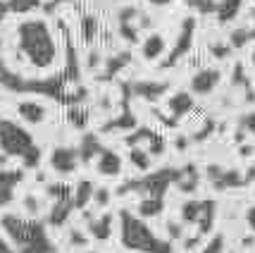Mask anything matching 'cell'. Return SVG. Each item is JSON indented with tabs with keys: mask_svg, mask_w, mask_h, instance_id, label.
Masks as SVG:
<instances>
[{
	"mask_svg": "<svg viewBox=\"0 0 255 253\" xmlns=\"http://www.w3.org/2000/svg\"><path fill=\"white\" fill-rule=\"evenodd\" d=\"M17 41L22 55L36 69H48L57 57V43L43 19H24L17 26Z\"/></svg>",
	"mask_w": 255,
	"mask_h": 253,
	"instance_id": "cell-1",
	"label": "cell"
},
{
	"mask_svg": "<svg viewBox=\"0 0 255 253\" xmlns=\"http://www.w3.org/2000/svg\"><path fill=\"white\" fill-rule=\"evenodd\" d=\"M0 227L5 230L7 239L17 246V253H57L55 244L48 239L45 225L38 220H24L19 215H2Z\"/></svg>",
	"mask_w": 255,
	"mask_h": 253,
	"instance_id": "cell-2",
	"label": "cell"
},
{
	"mask_svg": "<svg viewBox=\"0 0 255 253\" xmlns=\"http://www.w3.org/2000/svg\"><path fill=\"white\" fill-rule=\"evenodd\" d=\"M120 239L124 249L136 253H174L172 242L155 237V232L145 225L143 218L131 215L129 210H120Z\"/></svg>",
	"mask_w": 255,
	"mask_h": 253,
	"instance_id": "cell-3",
	"label": "cell"
},
{
	"mask_svg": "<svg viewBox=\"0 0 255 253\" xmlns=\"http://www.w3.org/2000/svg\"><path fill=\"white\" fill-rule=\"evenodd\" d=\"M181 177V167H162L155 172H145L143 177L127 179L124 184L117 187V196L127 194H143V196H165L167 189L177 184Z\"/></svg>",
	"mask_w": 255,
	"mask_h": 253,
	"instance_id": "cell-4",
	"label": "cell"
},
{
	"mask_svg": "<svg viewBox=\"0 0 255 253\" xmlns=\"http://www.w3.org/2000/svg\"><path fill=\"white\" fill-rule=\"evenodd\" d=\"M33 136L22 124L12 120H0V151L7 158H24L33 148Z\"/></svg>",
	"mask_w": 255,
	"mask_h": 253,
	"instance_id": "cell-5",
	"label": "cell"
},
{
	"mask_svg": "<svg viewBox=\"0 0 255 253\" xmlns=\"http://www.w3.org/2000/svg\"><path fill=\"white\" fill-rule=\"evenodd\" d=\"M193 33H196V19H193V17H186V19L181 22V29H179V36H177V41H174V48L169 50L167 60L160 65L162 69L174 67L184 55H189L191 45H193Z\"/></svg>",
	"mask_w": 255,
	"mask_h": 253,
	"instance_id": "cell-6",
	"label": "cell"
},
{
	"mask_svg": "<svg viewBox=\"0 0 255 253\" xmlns=\"http://www.w3.org/2000/svg\"><path fill=\"white\" fill-rule=\"evenodd\" d=\"M205 177L210 179L215 191H229V189L246 187L244 175L239 170H222L220 165H208L205 167Z\"/></svg>",
	"mask_w": 255,
	"mask_h": 253,
	"instance_id": "cell-7",
	"label": "cell"
},
{
	"mask_svg": "<svg viewBox=\"0 0 255 253\" xmlns=\"http://www.w3.org/2000/svg\"><path fill=\"white\" fill-rule=\"evenodd\" d=\"M222 81V72L220 69H215V67H203L198 69L193 77H191V93H196V96H208L212 93L217 84Z\"/></svg>",
	"mask_w": 255,
	"mask_h": 253,
	"instance_id": "cell-8",
	"label": "cell"
},
{
	"mask_svg": "<svg viewBox=\"0 0 255 253\" xmlns=\"http://www.w3.org/2000/svg\"><path fill=\"white\" fill-rule=\"evenodd\" d=\"M79 165V153L77 148L72 146H57L55 151L50 153V167L55 170L57 175H72Z\"/></svg>",
	"mask_w": 255,
	"mask_h": 253,
	"instance_id": "cell-9",
	"label": "cell"
},
{
	"mask_svg": "<svg viewBox=\"0 0 255 253\" xmlns=\"http://www.w3.org/2000/svg\"><path fill=\"white\" fill-rule=\"evenodd\" d=\"M24 182V170H0V208L10 206L14 198V189Z\"/></svg>",
	"mask_w": 255,
	"mask_h": 253,
	"instance_id": "cell-10",
	"label": "cell"
},
{
	"mask_svg": "<svg viewBox=\"0 0 255 253\" xmlns=\"http://www.w3.org/2000/svg\"><path fill=\"white\" fill-rule=\"evenodd\" d=\"M133 98H143L148 103H155L169 91L167 81H131Z\"/></svg>",
	"mask_w": 255,
	"mask_h": 253,
	"instance_id": "cell-11",
	"label": "cell"
},
{
	"mask_svg": "<svg viewBox=\"0 0 255 253\" xmlns=\"http://www.w3.org/2000/svg\"><path fill=\"white\" fill-rule=\"evenodd\" d=\"M193 96L186 93V91H177V93H172L169 98H167V108H169V115L174 117V120H181V117H186L191 110H193Z\"/></svg>",
	"mask_w": 255,
	"mask_h": 253,
	"instance_id": "cell-12",
	"label": "cell"
},
{
	"mask_svg": "<svg viewBox=\"0 0 255 253\" xmlns=\"http://www.w3.org/2000/svg\"><path fill=\"white\" fill-rule=\"evenodd\" d=\"M96 167L103 177H117L122 172V158L110 151V148H103L98 153V160H96Z\"/></svg>",
	"mask_w": 255,
	"mask_h": 253,
	"instance_id": "cell-13",
	"label": "cell"
},
{
	"mask_svg": "<svg viewBox=\"0 0 255 253\" xmlns=\"http://www.w3.org/2000/svg\"><path fill=\"white\" fill-rule=\"evenodd\" d=\"M72 210H74V198H62V201H55L53 203V208L48 213V225L50 227H62L67 220H69V215H72Z\"/></svg>",
	"mask_w": 255,
	"mask_h": 253,
	"instance_id": "cell-14",
	"label": "cell"
},
{
	"mask_svg": "<svg viewBox=\"0 0 255 253\" xmlns=\"http://www.w3.org/2000/svg\"><path fill=\"white\" fill-rule=\"evenodd\" d=\"M215 218H217V203L212 198H205L200 201V215H198V234H210L212 227H215Z\"/></svg>",
	"mask_w": 255,
	"mask_h": 253,
	"instance_id": "cell-15",
	"label": "cell"
},
{
	"mask_svg": "<svg viewBox=\"0 0 255 253\" xmlns=\"http://www.w3.org/2000/svg\"><path fill=\"white\" fill-rule=\"evenodd\" d=\"M138 124H136V117H133L131 110H122V115H117L115 120L105 122L103 127H100V132L103 134H112V132H131V129H136Z\"/></svg>",
	"mask_w": 255,
	"mask_h": 253,
	"instance_id": "cell-16",
	"label": "cell"
},
{
	"mask_svg": "<svg viewBox=\"0 0 255 253\" xmlns=\"http://www.w3.org/2000/svg\"><path fill=\"white\" fill-rule=\"evenodd\" d=\"M198 184H200L198 167L193 165V163L181 167V177H179V182H177L179 191H181V194H196V191H198Z\"/></svg>",
	"mask_w": 255,
	"mask_h": 253,
	"instance_id": "cell-17",
	"label": "cell"
},
{
	"mask_svg": "<svg viewBox=\"0 0 255 253\" xmlns=\"http://www.w3.org/2000/svg\"><path fill=\"white\" fill-rule=\"evenodd\" d=\"M100 151H103V143H100L98 136L96 134H84V139H81V143H79V148H77L79 160L81 163H91V160L98 158Z\"/></svg>",
	"mask_w": 255,
	"mask_h": 253,
	"instance_id": "cell-18",
	"label": "cell"
},
{
	"mask_svg": "<svg viewBox=\"0 0 255 253\" xmlns=\"http://www.w3.org/2000/svg\"><path fill=\"white\" fill-rule=\"evenodd\" d=\"M131 62V53L129 50H124V53H117V55L108 57V62H105V72L100 74V81H112V79L117 77L120 72H122L124 67Z\"/></svg>",
	"mask_w": 255,
	"mask_h": 253,
	"instance_id": "cell-19",
	"label": "cell"
},
{
	"mask_svg": "<svg viewBox=\"0 0 255 253\" xmlns=\"http://www.w3.org/2000/svg\"><path fill=\"white\" fill-rule=\"evenodd\" d=\"M17 112H19V117L26 124H41L45 120V108L41 103H36V100H22L17 105Z\"/></svg>",
	"mask_w": 255,
	"mask_h": 253,
	"instance_id": "cell-20",
	"label": "cell"
},
{
	"mask_svg": "<svg viewBox=\"0 0 255 253\" xmlns=\"http://www.w3.org/2000/svg\"><path fill=\"white\" fill-rule=\"evenodd\" d=\"M89 232H91V237H93V239H98V242L110 239V234H112V215L110 213H103L100 218L89 220Z\"/></svg>",
	"mask_w": 255,
	"mask_h": 253,
	"instance_id": "cell-21",
	"label": "cell"
},
{
	"mask_svg": "<svg viewBox=\"0 0 255 253\" xmlns=\"http://www.w3.org/2000/svg\"><path fill=\"white\" fill-rule=\"evenodd\" d=\"M165 210V196H143V201L138 203V218H157Z\"/></svg>",
	"mask_w": 255,
	"mask_h": 253,
	"instance_id": "cell-22",
	"label": "cell"
},
{
	"mask_svg": "<svg viewBox=\"0 0 255 253\" xmlns=\"http://www.w3.org/2000/svg\"><path fill=\"white\" fill-rule=\"evenodd\" d=\"M241 7H244V0H220L217 2V22L220 24H227L232 22V19H236V14L241 12Z\"/></svg>",
	"mask_w": 255,
	"mask_h": 253,
	"instance_id": "cell-23",
	"label": "cell"
},
{
	"mask_svg": "<svg viewBox=\"0 0 255 253\" xmlns=\"http://www.w3.org/2000/svg\"><path fill=\"white\" fill-rule=\"evenodd\" d=\"M141 53H143L145 60H157L165 53V38L160 33H150L143 41V45H141Z\"/></svg>",
	"mask_w": 255,
	"mask_h": 253,
	"instance_id": "cell-24",
	"label": "cell"
},
{
	"mask_svg": "<svg viewBox=\"0 0 255 253\" xmlns=\"http://www.w3.org/2000/svg\"><path fill=\"white\" fill-rule=\"evenodd\" d=\"M93 191H96V187H93V182H89V179H81L77 187H74V194H72V198H74V208H86L89 206V201H93Z\"/></svg>",
	"mask_w": 255,
	"mask_h": 253,
	"instance_id": "cell-25",
	"label": "cell"
},
{
	"mask_svg": "<svg viewBox=\"0 0 255 253\" xmlns=\"http://www.w3.org/2000/svg\"><path fill=\"white\" fill-rule=\"evenodd\" d=\"M150 158H153V155L148 153L145 148H141V146H131V151H129V163H131L136 170H141V172H148V170H150Z\"/></svg>",
	"mask_w": 255,
	"mask_h": 253,
	"instance_id": "cell-26",
	"label": "cell"
},
{
	"mask_svg": "<svg viewBox=\"0 0 255 253\" xmlns=\"http://www.w3.org/2000/svg\"><path fill=\"white\" fill-rule=\"evenodd\" d=\"M153 134H155V129H150V127H136V129H131V132H127L124 143H127L129 148H131V146H141V143L150 141Z\"/></svg>",
	"mask_w": 255,
	"mask_h": 253,
	"instance_id": "cell-27",
	"label": "cell"
},
{
	"mask_svg": "<svg viewBox=\"0 0 255 253\" xmlns=\"http://www.w3.org/2000/svg\"><path fill=\"white\" fill-rule=\"evenodd\" d=\"M67 122L74 129H86L89 124V112L84 110L81 105H67Z\"/></svg>",
	"mask_w": 255,
	"mask_h": 253,
	"instance_id": "cell-28",
	"label": "cell"
},
{
	"mask_svg": "<svg viewBox=\"0 0 255 253\" xmlns=\"http://www.w3.org/2000/svg\"><path fill=\"white\" fill-rule=\"evenodd\" d=\"M38 7H41V0H7V10L14 14H29Z\"/></svg>",
	"mask_w": 255,
	"mask_h": 253,
	"instance_id": "cell-29",
	"label": "cell"
},
{
	"mask_svg": "<svg viewBox=\"0 0 255 253\" xmlns=\"http://www.w3.org/2000/svg\"><path fill=\"white\" fill-rule=\"evenodd\" d=\"M179 213H181L184 225H196V222H198V215H200V201H186Z\"/></svg>",
	"mask_w": 255,
	"mask_h": 253,
	"instance_id": "cell-30",
	"label": "cell"
},
{
	"mask_svg": "<svg viewBox=\"0 0 255 253\" xmlns=\"http://www.w3.org/2000/svg\"><path fill=\"white\" fill-rule=\"evenodd\" d=\"M96 36H98V19L96 17H84L81 19V38L86 43H91Z\"/></svg>",
	"mask_w": 255,
	"mask_h": 253,
	"instance_id": "cell-31",
	"label": "cell"
},
{
	"mask_svg": "<svg viewBox=\"0 0 255 253\" xmlns=\"http://www.w3.org/2000/svg\"><path fill=\"white\" fill-rule=\"evenodd\" d=\"M45 194L53 198V201H62V198H72L74 189L69 187V184H48Z\"/></svg>",
	"mask_w": 255,
	"mask_h": 253,
	"instance_id": "cell-32",
	"label": "cell"
},
{
	"mask_svg": "<svg viewBox=\"0 0 255 253\" xmlns=\"http://www.w3.org/2000/svg\"><path fill=\"white\" fill-rule=\"evenodd\" d=\"M215 129H217V124H215V120L212 117H205V122H203V127L200 129H196L193 132V136H191V141H205V139H210L212 134H215Z\"/></svg>",
	"mask_w": 255,
	"mask_h": 253,
	"instance_id": "cell-33",
	"label": "cell"
},
{
	"mask_svg": "<svg viewBox=\"0 0 255 253\" xmlns=\"http://www.w3.org/2000/svg\"><path fill=\"white\" fill-rule=\"evenodd\" d=\"M248 41H251V31H248V29H234L232 36H229V45H232V50H239V48L248 45Z\"/></svg>",
	"mask_w": 255,
	"mask_h": 253,
	"instance_id": "cell-34",
	"label": "cell"
},
{
	"mask_svg": "<svg viewBox=\"0 0 255 253\" xmlns=\"http://www.w3.org/2000/svg\"><path fill=\"white\" fill-rule=\"evenodd\" d=\"M165 146H167L165 136L155 132V134H153V139H150V141L145 143V151H148V153L153 155V158H157V155H162V153H165Z\"/></svg>",
	"mask_w": 255,
	"mask_h": 253,
	"instance_id": "cell-35",
	"label": "cell"
},
{
	"mask_svg": "<svg viewBox=\"0 0 255 253\" xmlns=\"http://www.w3.org/2000/svg\"><path fill=\"white\" fill-rule=\"evenodd\" d=\"M189 7H193L200 14H215L217 12V0H186Z\"/></svg>",
	"mask_w": 255,
	"mask_h": 253,
	"instance_id": "cell-36",
	"label": "cell"
},
{
	"mask_svg": "<svg viewBox=\"0 0 255 253\" xmlns=\"http://www.w3.org/2000/svg\"><path fill=\"white\" fill-rule=\"evenodd\" d=\"M232 86H244L246 91H251V84H248V77H246V69L241 62L234 65V74H232Z\"/></svg>",
	"mask_w": 255,
	"mask_h": 253,
	"instance_id": "cell-37",
	"label": "cell"
},
{
	"mask_svg": "<svg viewBox=\"0 0 255 253\" xmlns=\"http://www.w3.org/2000/svg\"><path fill=\"white\" fill-rule=\"evenodd\" d=\"M120 36L129 43H136L138 41V29L133 26V22H120Z\"/></svg>",
	"mask_w": 255,
	"mask_h": 253,
	"instance_id": "cell-38",
	"label": "cell"
},
{
	"mask_svg": "<svg viewBox=\"0 0 255 253\" xmlns=\"http://www.w3.org/2000/svg\"><path fill=\"white\" fill-rule=\"evenodd\" d=\"M224 246H227V242H224V234H215L210 242L205 244V249L200 253H224Z\"/></svg>",
	"mask_w": 255,
	"mask_h": 253,
	"instance_id": "cell-39",
	"label": "cell"
},
{
	"mask_svg": "<svg viewBox=\"0 0 255 253\" xmlns=\"http://www.w3.org/2000/svg\"><path fill=\"white\" fill-rule=\"evenodd\" d=\"M210 55L217 57V60H227V57L232 55V45L227 43H210Z\"/></svg>",
	"mask_w": 255,
	"mask_h": 253,
	"instance_id": "cell-40",
	"label": "cell"
},
{
	"mask_svg": "<svg viewBox=\"0 0 255 253\" xmlns=\"http://www.w3.org/2000/svg\"><path fill=\"white\" fill-rule=\"evenodd\" d=\"M24 167H38V163H41V148L38 146H33V148H29V153L22 158Z\"/></svg>",
	"mask_w": 255,
	"mask_h": 253,
	"instance_id": "cell-41",
	"label": "cell"
},
{
	"mask_svg": "<svg viewBox=\"0 0 255 253\" xmlns=\"http://www.w3.org/2000/svg\"><path fill=\"white\" fill-rule=\"evenodd\" d=\"M110 198H112V194L108 191V189H96L93 191V203L98 206V208H108V203H110Z\"/></svg>",
	"mask_w": 255,
	"mask_h": 253,
	"instance_id": "cell-42",
	"label": "cell"
},
{
	"mask_svg": "<svg viewBox=\"0 0 255 253\" xmlns=\"http://www.w3.org/2000/svg\"><path fill=\"white\" fill-rule=\"evenodd\" d=\"M239 127L255 136V112H248V115H244V117L239 120Z\"/></svg>",
	"mask_w": 255,
	"mask_h": 253,
	"instance_id": "cell-43",
	"label": "cell"
},
{
	"mask_svg": "<svg viewBox=\"0 0 255 253\" xmlns=\"http://www.w3.org/2000/svg\"><path fill=\"white\" fill-rule=\"evenodd\" d=\"M136 17H138V10H136L133 5L122 7V10H120V14H117V19H120V22H133Z\"/></svg>",
	"mask_w": 255,
	"mask_h": 253,
	"instance_id": "cell-44",
	"label": "cell"
},
{
	"mask_svg": "<svg viewBox=\"0 0 255 253\" xmlns=\"http://www.w3.org/2000/svg\"><path fill=\"white\" fill-rule=\"evenodd\" d=\"M24 210H26L31 218H33V215H38V210H41V206H38V198L31 196V194H29V196H24Z\"/></svg>",
	"mask_w": 255,
	"mask_h": 253,
	"instance_id": "cell-45",
	"label": "cell"
},
{
	"mask_svg": "<svg viewBox=\"0 0 255 253\" xmlns=\"http://www.w3.org/2000/svg\"><path fill=\"white\" fill-rule=\"evenodd\" d=\"M167 234H169V239H172V242L184 239V227H181L179 222H167Z\"/></svg>",
	"mask_w": 255,
	"mask_h": 253,
	"instance_id": "cell-46",
	"label": "cell"
},
{
	"mask_svg": "<svg viewBox=\"0 0 255 253\" xmlns=\"http://www.w3.org/2000/svg\"><path fill=\"white\" fill-rule=\"evenodd\" d=\"M69 244H72V246H86L89 239H86L79 230H69Z\"/></svg>",
	"mask_w": 255,
	"mask_h": 253,
	"instance_id": "cell-47",
	"label": "cell"
},
{
	"mask_svg": "<svg viewBox=\"0 0 255 253\" xmlns=\"http://www.w3.org/2000/svg\"><path fill=\"white\" fill-rule=\"evenodd\" d=\"M153 115H155V120L160 122V124H165V127H169V129H174V127H177V122H179V120H174V117H167V115H162L160 110H153Z\"/></svg>",
	"mask_w": 255,
	"mask_h": 253,
	"instance_id": "cell-48",
	"label": "cell"
},
{
	"mask_svg": "<svg viewBox=\"0 0 255 253\" xmlns=\"http://www.w3.org/2000/svg\"><path fill=\"white\" fill-rule=\"evenodd\" d=\"M198 244H200V234H198V237H189V239H184V249H186V251H191V249H196Z\"/></svg>",
	"mask_w": 255,
	"mask_h": 253,
	"instance_id": "cell-49",
	"label": "cell"
},
{
	"mask_svg": "<svg viewBox=\"0 0 255 253\" xmlns=\"http://www.w3.org/2000/svg\"><path fill=\"white\" fill-rule=\"evenodd\" d=\"M246 222H248V227L255 232V206L253 208H248V213H246Z\"/></svg>",
	"mask_w": 255,
	"mask_h": 253,
	"instance_id": "cell-50",
	"label": "cell"
},
{
	"mask_svg": "<svg viewBox=\"0 0 255 253\" xmlns=\"http://www.w3.org/2000/svg\"><path fill=\"white\" fill-rule=\"evenodd\" d=\"M174 146H177V151H184V148L189 146V139H186V136H179V139H177V143H174Z\"/></svg>",
	"mask_w": 255,
	"mask_h": 253,
	"instance_id": "cell-51",
	"label": "cell"
},
{
	"mask_svg": "<svg viewBox=\"0 0 255 253\" xmlns=\"http://www.w3.org/2000/svg\"><path fill=\"white\" fill-rule=\"evenodd\" d=\"M98 62H100V55L98 53H91L89 55V67L93 69V67H98Z\"/></svg>",
	"mask_w": 255,
	"mask_h": 253,
	"instance_id": "cell-52",
	"label": "cell"
},
{
	"mask_svg": "<svg viewBox=\"0 0 255 253\" xmlns=\"http://www.w3.org/2000/svg\"><path fill=\"white\" fill-rule=\"evenodd\" d=\"M0 253H17V251H12L10 244H7L5 239H2V237H0Z\"/></svg>",
	"mask_w": 255,
	"mask_h": 253,
	"instance_id": "cell-53",
	"label": "cell"
},
{
	"mask_svg": "<svg viewBox=\"0 0 255 253\" xmlns=\"http://www.w3.org/2000/svg\"><path fill=\"white\" fill-rule=\"evenodd\" d=\"M234 139H236V143H244V139H246V129H241V127H239V129H236V136H234Z\"/></svg>",
	"mask_w": 255,
	"mask_h": 253,
	"instance_id": "cell-54",
	"label": "cell"
},
{
	"mask_svg": "<svg viewBox=\"0 0 255 253\" xmlns=\"http://www.w3.org/2000/svg\"><path fill=\"white\" fill-rule=\"evenodd\" d=\"M150 5H155V7H162V5H169L172 0H148Z\"/></svg>",
	"mask_w": 255,
	"mask_h": 253,
	"instance_id": "cell-55",
	"label": "cell"
},
{
	"mask_svg": "<svg viewBox=\"0 0 255 253\" xmlns=\"http://www.w3.org/2000/svg\"><path fill=\"white\" fill-rule=\"evenodd\" d=\"M7 12H10V10H7V2H0V19H2Z\"/></svg>",
	"mask_w": 255,
	"mask_h": 253,
	"instance_id": "cell-56",
	"label": "cell"
},
{
	"mask_svg": "<svg viewBox=\"0 0 255 253\" xmlns=\"http://www.w3.org/2000/svg\"><path fill=\"white\" fill-rule=\"evenodd\" d=\"M253 153V148L251 146H241V155H251Z\"/></svg>",
	"mask_w": 255,
	"mask_h": 253,
	"instance_id": "cell-57",
	"label": "cell"
},
{
	"mask_svg": "<svg viewBox=\"0 0 255 253\" xmlns=\"http://www.w3.org/2000/svg\"><path fill=\"white\" fill-rule=\"evenodd\" d=\"M253 19H255V14H253ZM251 31V41H255V24H253V29H248Z\"/></svg>",
	"mask_w": 255,
	"mask_h": 253,
	"instance_id": "cell-58",
	"label": "cell"
},
{
	"mask_svg": "<svg viewBox=\"0 0 255 253\" xmlns=\"http://www.w3.org/2000/svg\"><path fill=\"white\" fill-rule=\"evenodd\" d=\"M5 160H7V155H0V165H2V163H5Z\"/></svg>",
	"mask_w": 255,
	"mask_h": 253,
	"instance_id": "cell-59",
	"label": "cell"
},
{
	"mask_svg": "<svg viewBox=\"0 0 255 253\" xmlns=\"http://www.w3.org/2000/svg\"><path fill=\"white\" fill-rule=\"evenodd\" d=\"M253 62H255V53H253Z\"/></svg>",
	"mask_w": 255,
	"mask_h": 253,
	"instance_id": "cell-60",
	"label": "cell"
},
{
	"mask_svg": "<svg viewBox=\"0 0 255 253\" xmlns=\"http://www.w3.org/2000/svg\"><path fill=\"white\" fill-rule=\"evenodd\" d=\"M89 253H96V251H89Z\"/></svg>",
	"mask_w": 255,
	"mask_h": 253,
	"instance_id": "cell-61",
	"label": "cell"
}]
</instances>
